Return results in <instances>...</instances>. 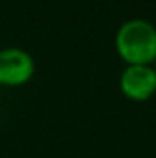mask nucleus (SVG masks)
I'll list each match as a JSON object with an SVG mask.
<instances>
[{
	"label": "nucleus",
	"instance_id": "4",
	"mask_svg": "<svg viewBox=\"0 0 156 158\" xmlns=\"http://www.w3.org/2000/svg\"><path fill=\"white\" fill-rule=\"evenodd\" d=\"M0 103H2V88H0Z\"/></svg>",
	"mask_w": 156,
	"mask_h": 158
},
{
	"label": "nucleus",
	"instance_id": "1",
	"mask_svg": "<svg viewBox=\"0 0 156 158\" xmlns=\"http://www.w3.org/2000/svg\"><path fill=\"white\" fill-rule=\"evenodd\" d=\"M114 50L125 64H154L156 26L147 19H127L116 30Z\"/></svg>",
	"mask_w": 156,
	"mask_h": 158
},
{
	"label": "nucleus",
	"instance_id": "3",
	"mask_svg": "<svg viewBox=\"0 0 156 158\" xmlns=\"http://www.w3.org/2000/svg\"><path fill=\"white\" fill-rule=\"evenodd\" d=\"M121 94L136 103L147 101L156 94V70L153 64H125L119 74Z\"/></svg>",
	"mask_w": 156,
	"mask_h": 158
},
{
	"label": "nucleus",
	"instance_id": "2",
	"mask_svg": "<svg viewBox=\"0 0 156 158\" xmlns=\"http://www.w3.org/2000/svg\"><path fill=\"white\" fill-rule=\"evenodd\" d=\"M35 57L18 46L0 48V88H15L28 85L35 76Z\"/></svg>",
	"mask_w": 156,
	"mask_h": 158
},
{
	"label": "nucleus",
	"instance_id": "5",
	"mask_svg": "<svg viewBox=\"0 0 156 158\" xmlns=\"http://www.w3.org/2000/svg\"><path fill=\"white\" fill-rule=\"evenodd\" d=\"M153 66H154V70H156V61H154V64H153Z\"/></svg>",
	"mask_w": 156,
	"mask_h": 158
}]
</instances>
